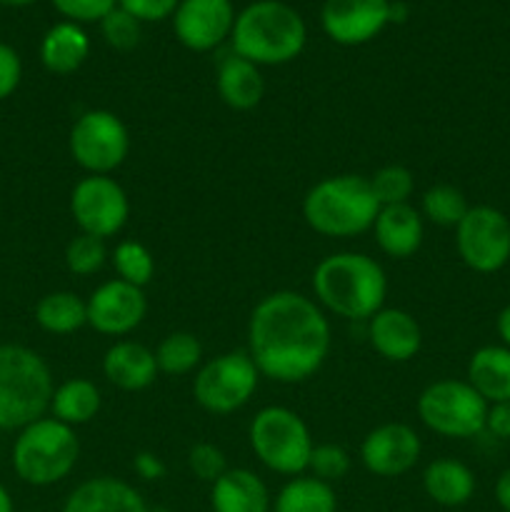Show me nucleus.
I'll return each mask as SVG.
<instances>
[{
    "instance_id": "nucleus-1",
    "label": "nucleus",
    "mask_w": 510,
    "mask_h": 512,
    "mask_svg": "<svg viewBox=\"0 0 510 512\" xmlns=\"http://www.w3.org/2000/svg\"><path fill=\"white\" fill-rule=\"evenodd\" d=\"M330 323L313 298L275 290L255 303L248 320V355L260 378L295 385L313 378L330 353Z\"/></svg>"
},
{
    "instance_id": "nucleus-2",
    "label": "nucleus",
    "mask_w": 510,
    "mask_h": 512,
    "mask_svg": "<svg viewBox=\"0 0 510 512\" xmlns=\"http://www.w3.org/2000/svg\"><path fill=\"white\" fill-rule=\"evenodd\" d=\"M313 293L315 303L338 318L368 323L380 308H385L388 278L375 258L343 250L315 265Z\"/></svg>"
},
{
    "instance_id": "nucleus-3",
    "label": "nucleus",
    "mask_w": 510,
    "mask_h": 512,
    "mask_svg": "<svg viewBox=\"0 0 510 512\" xmlns=\"http://www.w3.org/2000/svg\"><path fill=\"white\" fill-rule=\"evenodd\" d=\"M308 40L303 15L283 0H255L235 15L233 53L260 65H285L298 58Z\"/></svg>"
},
{
    "instance_id": "nucleus-4",
    "label": "nucleus",
    "mask_w": 510,
    "mask_h": 512,
    "mask_svg": "<svg viewBox=\"0 0 510 512\" xmlns=\"http://www.w3.org/2000/svg\"><path fill=\"white\" fill-rule=\"evenodd\" d=\"M378 210L370 180L353 173L318 180L303 198L305 223L325 238H355L368 233Z\"/></svg>"
},
{
    "instance_id": "nucleus-5",
    "label": "nucleus",
    "mask_w": 510,
    "mask_h": 512,
    "mask_svg": "<svg viewBox=\"0 0 510 512\" xmlns=\"http://www.w3.org/2000/svg\"><path fill=\"white\" fill-rule=\"evenodd\" d=\"M53 390V373L35 350L0 345V430H23L45 418Z\"/></svg>"
},
{
    "instance_id": "nucleus-6",
    "label": "nucleus",
    "mask_w": 510,
    "mask_h": 512,
    "mask_svg": "<svg viewBox=\"0 0 510 512\" xmlns=\"http://www.w3.org/2000/svg\"><path fill=\"white\" fill-rule=\"evenodd\" d=\"M80 458V440L75 428L53 415L25 425L13 445V470L23 483L48 488L75 470Z\"/></svg>"
},
{
    "instance_id": "nucleus-7",
    "label": "nucleus",
    "mask_w": 510,
    "mask_h": 512,
    "mask_svg": "<svg viewBox=\"0 0 510 512\" xmlns=\"http://www.w3.org/2000/svg\"><path fill=\"white\" fill-rule=\"evenodd\" d=\"M255 458L278 475H303L308 470L315 440L308 423L285 405H268L258 410L248 428Z\"/></svg>"
},
{
    "instance_id": "nucleus-8",
    "label": "nucleus",
    "mask_w": 510,
    "mask_h": 512,
    "mask_svg": "<svg viewBox=\"0 0 510 512\" xmlns=\"http://www.w3.org/2000/svg\"><path fill=\"white\" fill-rule=\"evenodd\" d=\"M418 418L430 433L468 440L485 430L488 403L475 393L468 380L443 378L423 388L418 398Z\"/></svg>"
},
{
    "instance_id": "nucleus-9",
    "label": "nucleus",
    "mask_w": 510,
    "mask_h": 512,
    "mask_svg": "<svg viewBox=\"0 0 510 512\" xmlns=\"http://www.w3.org/2000/svg\"><path fill=\"white\" fill-rule=\"evenodd\" d=\"M258 383L260 373L248 350H230L200 365L193 380V398L205 413L230 415L253 400Z\"/></svg>"
},
{
    "instance_id": "nucleus-10",
    "label": "nucleus",
    "mask_w": 510,
    "mask_h": 512,
    "mask_svg": "<svg viewBox=\"0 0 510 512\" xmlns=\"http://www.w3.org/2000/svg\"><path fill=\"white\" fill-rule=\"evenodd\" d=\"M68 148L75 165L88 175H110L130 153L128 125L113 110H85L70 128Z\"/></svg>"
},
{
    "instance_id": "nucleus-11",
    "label": "nucleus",
    "mask_w": 510,
    "mask_h": 512,
    "mask_svg": "<svg viewBox=\"0 0 510 512\" xmlns=\"http://www.w3.org/2000/svg\"><path fill=\"white\" fill-rule=\"evenodd\" d=\"M455 248L473 273L493 275L510 263V220L493 205H470L455 228Z\"/></svg>"
},
{
    "instance_id": "nucleus-12",
    "label": "nucleus",
    "mask_w": 510,
    "mask_h": 512,
    "mask_svg": "<svg viewBox=\"0 0 510 512\" xmlns=\"http://www.w3.org/2000/svg\"><path fill=\"white\" fill-rule=\"evenodd\" d=\"M70 215L80 233L108 240L128 223V193L110 175H85L70 193Z\"/></svg>"
},
{
    "instance_id": "nucleus-13",
    "label": "nucleus",
    "mask_w": 510,
    "mask_h": 512,
    "mask_svg": "<svg viewBox=\"0 0 510 512\" xmlns=\"http://www.w3.org/2000/svg\"><path fill=\"white\" fill-rule=\"evenodd\" d=\"M85 305H88L90 328L100 335H110V338H123V335L133 333L148 313L145 290L120 278L105 280L103 285H98L85 300Z\"/></svg>"
},
{
    "instance_id": "nucleus-14",
    "label": "nucleus",
    "mask_w": 510,
    "mask_h": 512,
    "mask_svg": "<svg viewBox=\"0 0 510 512\" xmlns=\"http://www.w3.org/2000/svg\"><path fill=\"white\" fill-rule=\"evenodd\" d=\"M423 453L420 435L408 423H383L370 430L360 443L365 470L378 478H400L410 473Z\"/></svg>"
},
{
    "instance_id": "nucleus-15",
    "label": "nucleus",
    "mask_w": 510,
    "mask_h": 512,
    "mask_svg": "<svg viewBox=\"0 0 510 512\" xmlns=\"http://www.w3.org/2000/svg\"><path fill=\"white\" fill-rule=\"evenodd\" d=\"M235 8L230 0H180L173 13V30L180 45L193 53H208L230 38Z\"/></svg>"
},
{
    "instance_id": "nucleus-16",
    "label": "nucleus",
    "mask_w": 510,
    "mask_h": 512,
    "mask_svg": "<svg viewBox=\"0 0 510 512\" xmlns=\"http://www.w3.org/2000/svg\"><path fill=\"white\" fill-rule=\"evenodd\" d=\"M390 23V0H325L320 25L338 45H363Z\"/></svg>"
},
{
    "instance_id": "nucleus-17",
    "label": "nucleus",
    "mask_w": 510,
    "mask_h": 512,
    "mask_svg": "<svg viewBox=\"0 0 510 512\" xmlns=\"http://www.w3.org/2000/svg\"><path fill=\"white\" fill-rule=\"evenodd\" d=\"M368 340L388 363H408L423 348V330L408 310L380 308L368 320Z\"/></svg>"
},
{
    "instance_id": "nucleus-18",
    "label": "nucleus",
    "mask_w": 510,
    "mask_h": 512,
    "mask_svg": "<svg viewBox=\"0 0 510 512\" xmlns=\"http://www.w3.org/2000/svg\"><path fill=\"white\" fill-rule=\"evenodd\" d=\"M155 350L135 340H115L103 355V375L110 385L125 393H140L158 378Z\"/></svg>"
},
{
    "instance_id": "nucleus-19",
    "label": "nucleus",
    "mask_w": 510,
    "mask_h": 512,
    "mask_svg": "<svg viewBox=\"0 0 510 512\" xmlns=\"http://www.w3.org/2000/svg\"><path fill=\"white\" fill-rule=\"evenodd\" d=\"M370 230H373L378 248L393 260L413 258L420 250V245H423L425 235L423 215L410 203L380 208L378 218H375Z\"/></svg>"
},
{
    "instance_id": "nucleus-20",
    "label": "nucleus",
    "mask_w": 510,
    "mask_h": 512,
    "mask_svg": "<svg viewBox=\"0 0 510 512\" xmlns=\"http://www.w3.org/2000/svg\"><path fill=\"white\" fill-rule=\"evenodd\" d=\"M63 512H148V505L130 483L98 475L68 495Z\"/></svg>"
},
{
    "instance_id": "nucleus-21",
    "label": "nucleus",
    "mask_w": 510,
    "mask_h": 512,
    "mask_svg": "<svg viewBox=\"0 0 510 512\" xmlns=\"http://www.w3.org/2000/svg\"><path fill=\"white\" fill-rule=\"evenodd\" d=\"M213 512H268V485L248 468H228L210 485Z\"/></svg>"
},
{
    "instance_id": "nucleus-22",
    "label": "nucleus",
    "mask_w": 510,
    "mask_h": 512,
    "mask_svg": "<svg viewBox=\"0 0 510 512\" xmlns=\"http://www.w3.org/2000/svg\"><path fill=\"white\" fill-rule=\"evenodd\" d=\"M215 88H218L220 100L228 108L253 110L263 100L265 80L258 65L233 53L220 60L218 75H215Z\"/></svg>"
},
{
    "instance_id": "nucleus-23",
    "label": "nucleus",
    "mask_w": 510,
    "mask_h": 512,
    "mask_svg": "<svg viewBox=\"0 0 510 512\" xmlns=\"http://www.w3.org/2000/svg\"><path fill=\"white\" fill-rule=\"evenodd\" d=\"M468 383L488 405L510 400V348L483 345L468 360Z\"/></svg>"
},
{
    "instance_id": "nucleus-24",
    "label": "nucleus",
    "mask_w": 510,
    "mask_h": 512,
    "mask_svg": "<svg viewBox=\"0 0 510 512\" xmlns=\"http://www.w3.org/2000/svg\"><path fill=\"white\" fill-rule=\"evenodd\" d=\"M88 55V33L78 23H73V20L55 23L43 35V43H40V60H43L45 70L55 75H70L80 70V65L88 60Z\"/></svg>"
},
{
    "instance_id": "nucleus-25",
    "label": "nucleus",
    "mask_w": 510,
    "mask_h": 512,
    "mask_svg": "<svg viewBox=\"0 0 510 512\" xmlns=\"http://www.w3.org/2000/svg\"><path fill=\"white\" fill-rule=\"evenodd\" d=\"M423 490L435 505L460 508L475 493V475L455 458H438L423 470Z\"/></svg>"
},
{
    "instance_id": "nucleus-26",
    "label": "nucleus",
    "mask_w": 510,
    "mask_h": 512,
    "mask_svg": "<svg viewBox=\"0 0 510 512\" xmlns=\"http://www.w3.org/2000/svg\"><path fill=\"white\" fill-rule=\"evenodd\" d=\"M100 408H103V395H100L98 385L88 378L65 380L53 390V398H50L53 418L70 428L88 425L100 413Z\"/></svg>"
},
{
    "instance_id": "nucleus-27",
    "label": "nucleus",
    "mask_w": 510,
    "mask_h": 512,
    "mask_svg": "<svg viewBox=\"0 0 510 512\" xmlns=\"http://www.w3.org/2000/svg\"><path fill=\"white\" fill-rule=\"evenodd\" d=\"M35 323L50 335H70L88 325V305L78 293L55 290L35 305Z\"/></svg>"
},
{
    "instance_id": "nucleus-28",
    "label": "nucleus",
    "mask_w": 510,
    "mask_h": 512,
    "mask_svg": "<svg viewBox=\"0 0 510 512\" xmlns=\"http://www.w3.org/2000/svg\"><path fill=\"white\" fill-rule=\"evenodd\" d=\"M273 512H338V498L330 483L313 475H295L280 488Z\"/></svg>"
},
{
    "instance_id": "nucleus-29",
    "label": "nucleus",
    "mask_w": 510,
    "mask_h": 512,
    "mask_svg": "<svg viewBox=\"0 0 510 512\" xmlns=\"http://www.w3.org/2000/svg\"><path fill=\"white\" fill-rule=\"evenodd\" d=\"M155 363L158 370L165 375H188L203 363V345L188 330H175V333L165 335L160 345L155 348Z\"/></svg>"
},
{
    "instance_id": "nucleus-30",
    "label": "nucleus",
    "mask_w": 510,
    "mask_h": 512,
    "mask_svg": "<svg viewBox=\"0 0 510 512\" xmlns=\"http://www.w3.org/2000/svg\"><path fill=\"white\" fill-rule=\"evenodd\" d=\"M468 210L470 205L463 190L448 183L430 185L423 193V198H420V215H423V220H430V223L440 225V228H458V223L465 218Z\"/></svg>"
},
{
    "instance_id": "nucleus-31",
    "label": "nucleus",
    "mask_w": 510,
    "mask_h": 512,
    "mask_svg": "<svg viewBox=\"0 0 510 512\" xmlns=\"http://www.w3.org/2000/svg\"><path fill=\"white\" fill-rule=\"evenodd\" d=\"M110 260H113L118 278L135 285V288H145L155 275L153 253L143 243H138V240H120Z\"/></svg>"
},
{
    "instance_id": "nucleus-32",
    "label": "nucleus",
    "mask_w": 510,
    "mask_h": 512,
    "mask_svg": "<svg viewBox=\"0 0 510 512\" xmlns=\"http://www.w3.org/2000/svg\"><path fill=\"white\" fill-rule=\"evenodd\" d=\"M368 180L380 208L410 203V195L415 190V175L405 165H383Z\"/></svg>"
},
{
    "instance_id": "nucleus-33",
    "label": "nucleus",
    "mask_w": 510,
    "mask_h": 512,
    "mask_svg": "<svg viewBox=\"0 0 510 512\" xmlns=\"http://www.w3.org/2000/svg\"><path fill=\"white\" fill-rule=\"evenodd\" d=\"M105 260H108V248L105 240L93 238V235L78 233L68 245H65V265L73 275L88 278L103 270Z\"/></svg>"
},
{
    "instance_id": "nucleus-34",
    "label": "nucleus",
    "mask_w": 510,
    "mask_h": 512,
    "mask_svg": "<svg viewBox=\"0 0 510 512\" xmlns=\"http://www.w3.org/2000/svg\"><path fill=\"white\" fill-rule=\"evenodd\" d=\"M308 470L323 483H338L350 473V453L338 443H318L310 453Z\"/></svg>"
},
{
    "instance_id": "nucleus-35",
    "label": "nucleus",
    "mask_w": 510,
    "mask_h": 512,
    "mask_svg": "<svg viewBox=\"0 0 510 512\" xmlns=\"http://www.w3.org/2000/svg\"><path fill=\"white\" fill-rule=\"evenodd\" d=\"M100 30H103L105 43L113 50H133L140 43V20H135L133 15L125 13L123 8H113L103 20H100Z\"/></svg>"
},
{
    "instance_id": "nucleus-36",
    "label": "nucleus",
    "mask_w": 510,
    "mask_h": 512,
    "mask_svg": "<svg viewBox=\"0 0 510 512\" xmlns=\"http://www.w3.org/2000/svg\"><path fill=\"white\" fill-rule=\"evenodd\" d=\"M188 468L195 478L213 485L228 470V458H225V453L218 445L203 440V443H195L188 450Z\"/></svg>"
},
{
    "instance_id": "nucleus-37",
    "label": "nucleus",
    "mask_w": 510,
    "mask_h": 512,
    "mask_svg": "<svg viewBox=\"0 0 510 512\" xmlns=\"http://www.w3.org/2000/svg\"><path fill=\"white\" fill-rule=\"evenodd\" d=\"M58 13L73 23H100L113 8H118V0H53Z\"/></svg>"
},
{
    "instance_id": "nucleus-38",
    "label": "nucleus",
    "mask_w": 510,
    "mask_h": 512,
    "mask_svg": "<svg viewBox=\"0 0 510 512\" xmlns=\"http://www.w3.org/2000/svg\"><path fill=\"white\" fill-rule=\"evenodd\" d=\"M180 0H118V8L133 15L140 23H158V20L173 18Z\"/></svg>"
},
{
    "instance_id": "nucleus-39",
    "label": "nucleus",
    "mask_w": 510,
    "mask_h": 512,
    "mask_svg": "<svg viewBox=\"0 0 510 512\" xmlns=\"http://www.w3.org/2000/svg\"><path fill=\"white\" fill-rule=\"evenodd\" d=\"M20 78H23L20 55L8 43H0V100L10 98L18 90Z\"/></svg>"
},
{
    "instance_id": "nucleus-40",
    "label": "nucleus",
    "mask_w": 510,
    "mask_h": 512,
    "mask_svg": "<svg viewBox=\"0 0 510 512\" xmlns=\"http://www.w3.org/2000/svg\"><path fill=\"white\" fill-rule=\"evenodd\" d=\"M485 430H488L490 435H495L498 440H510V400L488 405Z\"/></svg>"
},
{
    "instance_id": "nucleus-41",
    "label": "nucleus",
    "mask_w": 510,
    "mask_h": 512,
    "mask_svg": "<svg viewBox=\"0 0 510 512\" xmlns=\"http://www.w3.org/2000/svg\"><path fill=\"white\" fill-rule=\"evenodd\" d=\"M133 468L143 480H163L165 473H168L163 460H160L155 453H150V450H143V453L135 455Z\"/></svg>"
},
{
    "instance_id": "nucleus-42",
    "label": "nucleus",
    "mask_w": 510,
    "mask_h": 512,
    "mask_svg": "<svg viewBox=\"0 0 510 512\" xmlns=\"http://www.w3.org/2000/svg\"><path fill=\"white\" fill-rule=\"evenodd\" d=\"M495 503L503 512H510V468L503 470L500 478L495 480Z\"/></svg>"
},
{
    "instance_id": "nucleus-43",
    "label": "nucleus",
    "mask_w": 510,
    "mask_h": 512,
    "mask_svg": "<svg viewBox=\"0 0 510 512\" xmlns=\"http://www.w3.org/2000/svg\"><path fill=\"white\" fill-rule=\"evenodd\" d=\"M495 330H498L500 345L510 348V303L505 305L498 313V318H495Z\"/></svg>"
},
{
    "instance_id": "nucleus-44",
    "label": "nucleus",
    "mask_w": 510,
    "mask_h": 512,
    "mask_svg": "<svg viewBox=\"0 0 510 512\" xmlns=\"http://www.w3.org/2000/svg\"><path fill=\"white\" fill-rule=\"evenodd\" d=\"M0 512H15L13 498H10V493L5 490L3 483H0Z\"/></svg>"
},
{
    "instance_id": "nucleus-45",
    "label": "nucleus",
    "mask_w": 510,
    "mask_h": 512,
    "mask_svg": "<svg viewBox=\"0 0 510 512\" xmlns=\"http://www.w3.org/2000/svg\"><path fill=\"white\" fill-rule=\"evenodd\" d=\"M30 3H35V0H0V5H5V8H23Z\"/></svg>"
},
{
    "instance_id": "nucleus-46",
    "label": "nucleus",
    "mask_w": 510,
    "mask_h": 512,
    "mask_svg": "<svg viewBox=\"0 0 510 512\" xmlns=\"http://www.w3.org/2000/svg\"><path fill=\"white\" fill-rule=\"evenodd\" d=\"M148 512H173L170 508H148Z\"/></svg>"
}]
</instances>
